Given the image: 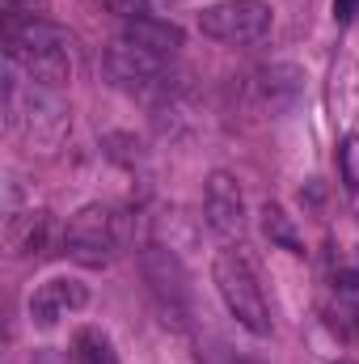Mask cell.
<instances>
[{
	"mask_svg": "<svg viewBox=\"0 0 359 364\" xmlns=\"http://www.w3.org/2000/svg\"><path fill=\"white\" fill-rule=\"evenodd\" d=\"M140 272H144V284H148V296L157 305V314L186 331L190 326V279H186V267L178 263V255H170L165 246H148L140 255Z\"/></svg>",
	"mask_w": 359,
	"mask_h": 364,
	"instance_id": "cell-5",
	"label": "cell"
},
{
	"mask_svg": "<svg viewBox=\"0 0 359 364\" xmlns=\"http://www.w3.org/2000/svg\"><path fill=\"white\" fill-rule=\"evenodd\" d=\"M106 64V77L118 85L123 93H136V97H157V93L170 90V60L127 43V38H114L101 55Z\"/></svg>",
	"mask_w": 359,
	"mask_h": 364,
	"instance_id": "cell-6",
	"label": "cell"
},
{
	"mask_svg": "<svg viewBox=\"0 0 359 364\" xmlns=\"http://www.w3.org/2000/svg\"><path fill=\"white\" fill-rule=\"evenodd\" d=\"M355 9H359V0H334V21L347 26V21L355 17Z\"/></svg>",
	"mask_w": 359,
	"mask_h": 364,
	"instance_id": "cell-16",
	"label": "cell"
},
{
	"mask_svg": "<svg viewBox=\"0 0 359 364\" xmlns=\"http://www.w3.org/2000/svg\"><path fill=\"white\" fill-rule=\"evenodd\" d=\"M106 13H114L118 21H140L153 13V0H97Z\"/></svg>",
	"mask_w": 359,
	"mask_h": 364,
	"instance_id": "cell-15",
	"label": "cell"
},
{
	"mask_svg": "<svg viewBox=\"0 0 359 364\" xmlns=\"http://www.w3.org/2000/svg\"><path fill=\"white\" fill-rule=\"evenodd\" d=\"M4 60H13L30 81L47 90H64L72 81V38L38 17L4 26Z\"/></svg>",
	"mask_w": 359,
	"mask_h": 364,
	"instance_id": "cell-1",
	"label": "cell"
},
{
	"mask_svg": "<svg viewBox=\"0 0 359 364\" xmlns=\"http://www.w3.org/2000/svg\"><path fill=\"white\" fill-rule=\"evenodd\" d=\"M85 305H89V288L81 279H72V275H55V279H47V284L34 288V296H30V322L38 331H51V326H60L68 314H77Z\"/></svg>",
	"mask_w": 359,
	"mask_h": 364,
	"instance_id": "cell-8",
	"label": "cell"
},
{
	"mask_svg": "<svg viewBox=\"0 0 359 364\" xmlns=\"http://www.w3.org/2000/svg\"><path fill=\"white\" fill-rule=\"evenodd\" d=\"M51 246H64V229L55 233V220L51 212H13L9 216V250L21 259V255H47Z\"/></svg>",
	"mask_w": 359,
	"mask_h": 364,
	"instance_id": "cell-10",
	"label": "cell"
},
{
	"mask_svg": "<svg viewBox=\"0 0 359 364\" xmlns=\"http://www.w3.org/2000/svg\"><path fill=\"white\" fill-rule=\"evenodd\" d=\"M123 246H127V216L110 203H85L64 225L60 255H68L81 267H110Z\"/></svg>",
	"mask_w": 359,
	"mask_h": 364,
	"instance_id": "cell-3",
	"label": "cell"
},
{
	"mask_svg": "<svg viewBox=\"0 0 359 364\" xmlns=\"http://www.w3.org/2000/svg\"><path fill=\"white\" fill-rule=\"evenodd\" d=\"M211 284H216L224 309L233 314V322L241 331H250L254 339H267L270 331H275L267 292H263V279H258V267H254V259L241 246H224L211 259Z\"/></svg>",
	"mask_w": 359,
	"mask_h": 364,
	"instance_id": "cell-2",
	"label": "cell"
},
{
	"mask_svg": "<svg viewBox=\"0 0 359 364\" xmlns=\"http://www.w3.org/2000/svg\"><path fill=\"white\" fill-rule=\"evenodd\" d=\"M275 26V13H270L267 0H220L211 9L199 13V30L203 38L211 43H224V47H250V43H263Z\"/></svg>",
	"mask_w": 359,
	"mask_h": 364,
	"instance_id": "cell-4",
	"label": "cell"
},
{
	"mask_svg": "<svg viewBox=\"0 0 359 364\" xmlns=\"http://www.w3.org/2000/svg\"><path fill=\"white\" fill-rule=\"evenodd\" d=\"M300 90H304V73L296 64H270L254 77V97L267 114H287L300 102Z\"/></svg>",
	"mask_w": 359,
	"mask_h": 364,
	"instance_id": "cell-9",
	"label": "cell"
},
{
	"mask_svg": "<svg viewBox=\"0 0 359 364\" xmlns=\"http://www.w3.org/2000/svg\"><path fill=\"white\" fill-rule=\"evenodd\" d=\"M118 38H127V43H136V47H144V51L161 55V60L178 55L182 47H186V34H182L178 21L157 17V13H148V17H140V21H123Z\"/></svg>",
	"mask_w": 359,
	"mask_h": 364,
	"instance_id": "cell-11",
	"label": "cell"
},
{
	"mask_svg": "<svg viewBox=\"0 0 359 364\" xmlns=\"http://www.w3.org/2000/svg\"><path fill=\"white\" fill-rule=\"evenodd\" d=\"M263 233H267L275 246L292 250V255L304 250V242H300V233H296V220H292L279 203H263Z\"/></svg>",
	"mask_w": 359,
	"mask_h": 364,
	"instance_id": "cell-13",
	"label": "cell"
},
{
	"mask_svg": "<svg viewBox=\"0 0 359 364\" xmlns=\"http://www.w3.org/2000/svg\"><path fill=\"white\" fill-rule=\"evenodd\" d=\"M72 364H118V352L106 331L81 326V331H72Z\"/></svg>",
	"mask_w": 359,
	"mask_h": 364,
	"instance_id": "cell-12",
	"label": "cell"
},
{
	"mask_svg": "<svg viewBox=\"0 0 359 364\" xmlns=\"http://www.w3.org/2000/svg\"><path fill=\"white\" fill-rule=\"evenodd\" d=\"M203 216H207V229L224 242H237L245 233V195H241V182L233 178L228 170H211L207 186H203Z\"/></svg>",
	"mask_w": 359,
	"mask_h": 364,
	"instance_id": "cell-7",
	"label": "cell"
},
{
	"mask_svg": "<svg viewBox=\"0 0 359 364\" xmlns=\"http://www.w3.org/2000/svg\"><path fill=\"white\" fill-rule=\"evenodd\" d=\"M338 364H351V360H338Z\"/></svg>",
	"mask_w": 359,
	"mask_h": 364,
	"instance_id": "cell-17",
	"label": "cell"
},
{
	"mask_svg": "<svg viewBox=\"0 0 359 364\" xmlns=\"http://www.w3.org/2000/svg\"><path fill=\"white\" fill-rule=\"evenodd\" d=\"M338 174L347 182V191L359 195V132L343 136V144H338Z\"/></svg>",
	"mask_w": 359,
	"mask_h": 364,
	"instance_id": "cell-14",
	"label": "cell"
}]
</instances>
